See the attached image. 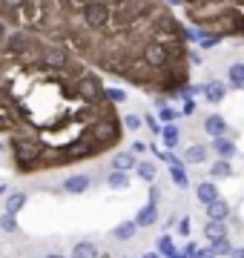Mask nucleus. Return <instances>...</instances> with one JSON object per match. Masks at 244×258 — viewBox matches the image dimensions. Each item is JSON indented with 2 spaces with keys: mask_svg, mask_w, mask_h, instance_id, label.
Segmentation results:
<instances>
[{
  "mask_svg": "<svg viewBox=\"0 0 244 258\" xmlns=\"http://www.w3.org/2000/svg\"><path fill=\"white\" fill-rule=\"evenodd\" d=\"M0 135L12 169L40 175L115 152L124 123L103 75L0 20Z\"/></svg>",
  "mask_w": 244,
  "mask_h": 258,
  "instance_id": "obj_1",
  "label": "nucleus"
},
{
  "mask_svg": "<svg viewBox=\"0 0 244 258\" xmlns=\"http://www.w3.org/2000/svg\"><path fill=\"white\" fill-rule=\"evenodd\" d=\"M0 20L161 101L190 86L187 26L164 0H0Z\"/></svg>",
  "mask_w": 244,
  "mask_h": 258,
  "instance_id": "obj_2",
  "label": "nucleus"
},
{
  "mask_svg": "<svg viewBox=\"0 0 244 258\" xmlns=\"http://www.w3.org/2000/svg\"><path fill=\"white\" fill-rule=\"evenodd\" d=\"M178 12L184 26L201 35L244 40V0H181Z\"/></svg>",
  "mask_w": 244,
  "mask_h": 258,
  "instance_id": "obj_3",
  "label": "nucleus"
},
{
  "mask_svg": "<svg viewBox=\"0 0 244 258\" xmlns=\"http://www.w3.org/2000/svg\"><path fill=\"white\" fill-rule=\"evenodd\" d=\"M204 132L213 135V138H227V120L218 115V112H210L204 118Z\"/></svg>",
  "mask_w": 244,
  "mask_h": 258,
  "instance_id": "obj_4",
  "label": "nucleus"
},
{
  "mask_svg": "<svg viewBox=\"0 0 244 258\" xmlns=\"http://www.w3.org/2000/svg\"><path fill=\"white\" fill-rule=\"evenodd\" d=\"M204 210H207V221H227V218H230V204H227L224 198L207 204Z\"/></svg>",
  "mask_w": 244,
  "mask_h": 258,
  "instance_id": "obj_5",
  "label": "nucleus"
},
{
  "mask_svg": "<svg viewBox=\"0 0 244 258\" xmlns=\"http://www.w3.org/2000/svg\"><path fill=\"white\" fill-rule=\"evenodd\" d=\"M135 164H138V158L132 155V152H112V172H130V169H135Z\"/></svg>",
  "mask_w": 244,
  "mask_h": 258,
  "instance_id": "obj_6",
  "label": "nucleus"
},
{
  "mask_svg": "<svg viewBox=\"0 0 244 258\" xmlns=\"http://www.w3.org/2000/svg\"><path fill=\"white\" fill-rule=\"evenodd\" d=\"M196 198L201 204H213V201H218V198H221V195H218V186L213 184V181H201V184L196 186Z\"/></svg>",
  "mask_w": 244,
  "mask_h": 258,
  "instance_id": "obj_7",
  "label": "nucleus"
},
{
  "mask_svg": "<svg viewBox=\"0 0 244 258\" xmlns=\"http://www.w3.org/2000/svg\"><path fill=\"white\" fill-rule=\"evenodd\" d=\"M224 95H227V83H221V81H210L204 86V98H207V103H221L224 101Z\"/></svg>",
  "mask_w": 244,
  "mask_h": 258,
  "instance_id": "obj_8",
  "label": "nucleus"
},
{
  "mask_svg": "<svg viewBox=\"0 0 244 258\" xmlns=\"http://www.w3.org/2000/svg\"><path fill=\"white\" fill-rule=\"evenodd\" d=\"M207 161V147H201V144H193V147H187L184 152H181V164H204Z\"/></svg>",
  "mask_w": 244,
  "mask_h": 258,
  "instance_id": "obj_9",
  "label": "nucleus"
},
{
  "mask_svg": "<svg viewBox=\"0 0 244 258\" xmlns=\"http://www.w3.org/2000/svg\"><path fill=\"white\" fill-rule=\"evenodd\" d=\"M158 221V207L155 204H147V207H141L138 210V215H135V227H152V224Z\"/></svg>",
  "mask_w": 244,
  "mask_h": 258,
  "instance_id": "obj_10",
  "label": "nucleus"
},
{
  "mask_svg": "<svg viewBox=\"0 0 244 258\" xmlns=\"http://www.w3.org/2000/svg\"><path fill=\"white\" fill-rule=\"evenodd\" d=\"M86 189H89V175H69L64 181V192L69 195H81Z\"/></svg>",
  "mask_w": 244,
  "mask_h": 258,
  "instance_id": "obj_11",
  "label": "nucleus"
},
{
  "mask_svg": "<svg viewBox=\"0 0 244 258\" xmlns=\"http://www.w3.org/2000/svg\"><path fill=\"white\" fill-rule=\"evenodd\" d=\"M213 152L218 155V161H230L235 155V141L230 138H213Z\"/></svg>",
  "mask_w": 244,
  "mask_h": 258,
  "instance_id": "obj_12",
  "label": "nucleus"
},
{
  "mask_svg": "<svg viewBox=\"0 0 244 258\" xmlns=\"http://www.w3.org/2000/svg\"><path fill=\"white\" fill-rule=\"evenodd\" d=\"M204 238L210 241V244L227 238V221H207L204 224Z\"/></svg>",
  "mask_w": 244,
  "mask_h": 258,
  "instance_id": "obj_13",
  "label": "nucleus"
},
{
  "mask_svg": "<svg viewBox=\"0 0 244 258\" xmlns=\"http://www.w3.org/2000/svg\"><path fill=\"white\" fill-rule=\"evenodd\" d=\"M158 135H161V141H164V147H167V149L178 147V138H181V132H178V126H175V123H164Z\"/></svg>",
  "mask_w": 244,
  "mask_h": 258,
  "instance_id": "obj_14",
  "label": "nucleus"
},
{
  "mask_svg": "<svg viewBox=\"0 0 244 258\" xmlns=\"http://www.w3.org/2000/svg\"><path fill=\"white\" fill-rule=\"evenodd\" d=\"M227 81L233 83V89H244V63L241 60L230 63V69H227Z\"/></svg>",
  "mask_w": 244,
  "mask_h": 258,
  "instance_id": "obj_15",
  "label": "nucleus"
},
{
  "mask_svg": "<svg viewBox=\"0 0 244 258\" xmlns=\"http://www.w3.org/2000/svg\"><path fill=\"white\" fill-rule=\"evenodd\" d=\"M72 258H101V252L92 241H81V244L72 247Z\"/></svg>",
  "mask_w": 244,
  "mask_h": 258,
  "instance_id": "obj_16",
  "label": "nucleus"
},
{
  "mask_svg": "<svg viewBox=\"0 0 244 258\" xmlns=\"http://www.w3.org/2000/svg\"><path fill=\"white\" fill-rule=\"evenodd\" d=\"M155 164L152 161H138L135 164V175H141V181H147V184H155Z\"/></svg>",
  "mask_w": 244,
  "mask_h": 258,
  "instance_id": "obj_17",
  "label": "nucleus"
},
{
  "mask_svg": "<svg viewBox=\"0 0 244 258\" xmlns=\"http://www.w3.org/2000/svg\"><path fill=\"white\" fill-rule=\"evenodd\" d=\"M26 198H29L26 192H12L9 198H6V212H9V215H18V212L26 207Z\"/></svg>",
  "mask_w": 244,
  "mask_h": 258,
  "instance_id": "obj_18",
  "label": "nucleus"
},
{
  "mask_svg": "<svg viewBox=\"0 0 244 258\" xmlns=\"http://www.w3.org/2000/svg\"><path fill=\"white\" fill-rule=\"evenodd\" d=\"M210 175H213V181H224V178L233 175V164L230 161H216L210 166Z\"/></svg>",
  "mask_w": 244,
  "mask_h": 258,
  "instance_id": "obj_19",
  "label": "nucleus"
},
{
  "mask_svg": "<svg viewBox=\"0 0 244 258\" xmlns=\"http://www.w3.org/2000/svg\"><path fill=\"white\" fill-rule=\"evenodd\" d=\"M169 178H172V184L178 186V189H187L190 186V175L184 166H169Z\"/></svg>",
  "mask_w": 244,
  "mask_h": 258,
  "instance_id": "obj_20",
  "label": "nucleus"
},
{
  "mask_svg": "<svg viewBox=\"0 0 244 258\" xmlns=\"http://www.w3.org/2000/svg\"><path fill=\"white\" fill-rule=\"evenodd\" d=\"M135 230H138V227H135L132 221H124V224H118V227L112 230V235H115L118 241H130L132 235H135Z\"/></svg>",
  "mask_w": 244,
  "mask_h": 258,
  "instance_id": "obj_21",
  "label": "nucleus"
},
{
  "mask_svg": "<svg viewBox=\"0 0 244 258\" xmlns=\"http://www.w3.org/2000/svg\"><path fill=\"white\" fill-rule=\"evenodd\" d=\"M175 118H178V112L172 109V106L158 103V120H161V126H164V123H175Z\"/></svg>",
  "mask_w": 244,
  "mask_h": 258,
  "instance_id": "obj_22",
  "label": "nucleus"
},
{
  "mask_svg": "<svg viewBox=\"0 0 244 258\" xmlns=\"http://www.w3.org/2000/svg\"><path fill=\"white\" fill-rule=\"evenodd\" d=\"M106 184L112 186V189H127L130 186V175L127 172H112V175L106 178Z\"/></svg>",
  "mask_w": 244,
  "mask_h": 258,
  "instance_id": "obj_23",
  "label": "nucleus"
},
{
  "mask_svg": "<svg viewBox=\"0 0 244 258\" xmlns=\"http://www.w3.org/2000/svg\"><path fill=\"white\" fill-rule=\"evenodd\" d=\"M210 249H213V255H230L233 252V244H230V238H221V241H213Z\"/></svg>",
  "mask_w": 244,
  "mask_h": 258,
  "instance_id": "obj_24",
  "label": "nucleus"
},
{
  "mask_svg": "<svg viewBox=\"0 0 244 258\" xmlns=\"http://www.w3.org/2000/svg\"><path fill=\"white\" fill-rule=\"evenodd\" d=\"M0 230L3 232H18V218L9 215V212H3V215H0Z\"/></svg>",
  "mask_w": 244,
  "mask_h": 258,
  "instance_id": "obj_25",
  "label": "nucleus"
},
{
  "mask_svg": "<svg viewBox=\"0 0 244 258\" xmlns=\"http://www.w3.org/2000/svg\"><path fill=\"white\" fill-rule=\"evenodd\" d=\"M158 252L161 255H167V258L175 255V247H172V238H169V235H161L158 238Z\"/></svg>",
  "mask_w": 244,
  "mask_h": 258,
  "instance_id": "obj_26",
  "label": "nucleus"
},
{
  "mask_svg": "<svg viewBox=\"0 0 244 258\" xmlns=\"http://www.w3.org/2000/svg\"><path fill=\"white\" fill-rule=\"evenodd\" d=\"M121 123H124V132H127V129H132V132H135V129H141L144 118H141V115H124Z\"/></svg>",
  "mask_w": 244,
  "mask_h": 258,
  "instance_id": "obj_27",
  "label": "nucleus"
},
{
  "mask_svg": "<svg viewBox=\"0 0 244 258\" xmlns=\"http://www.w3.org/2000/svg\"><path fill=\"white\" fill-rule=\"evenodd\" d=\"M106 95H109V101L118 106V103H127V92L124 89H115V86H106Z\"/></svg>",
  "mask_w": 244,
  "mask_h": 258,
  "instance_id": "obj_28",
  "label": "nucleus"
},
{
  "mask_svg": "<svg viewBox=\"0 0 244 258\" xmlns=\"http://www.w3.org/2000/svg\"><path fill=\"white\" fill-rule=\"evenodd\" d=\"M218 43H221V37H216V35H201V40H198V46H201V52H204V49L218 46Z\"/></svg>",
  "mask_w": 244,
  "mask_h": 258,
  "instance_id": "obj_29",
  "label": "nucleus"
},
{
  "mask_svg": "<svg viewBox=\"0 0 244 258\" xmlns=\"http://www.w3.org/2000/svg\"><path fill=\"white\" fill-rule=\"evenodd\" d=\"M196 112V101L193 98H184V103H181V115H193Z\"/></svg>",
  "mask_w": 244,
  "mask_h": 258,
  "instance_id": "obj_30",
  "label": "nucleus"
},
{
  "mask_svg": "<svg viewBox=\"0 0 244 258\" xmlns=\"http://www.w3.org/2000/svg\"><path fill=\"white\" fill-rule=\"evenodd\" d=\"M204 60H201V52L198 49H190V66H201Z\"/></svg>",
  "mask_w": 244,
  "mask_h": 258,
  "instance_id": "obj_31",
  "label": "nucleus"
},
{
  "mask_svg": "<svg viewBox=\"0 0 244 258\" xmlns=\"http://www.w3.org/2000/svg\"><path fill=\"white\" fill-rule=\"evenodd\" d=\"M158 198H161V189L155 184H150V204H155V207H158Z\"/></svg>",
  "mask_w": 244,
  "mask_h": 258,
  "instance_id": "obj_32",
  "label": "nucleus"
},
{
  "mask_svg": "<svg viewBox=\"0 0 244 258\" xmlns=\"http://www.w3.org/2000/svg\"><path fill=\"white\" fill-rule=\"evenodd\" d=\"M190 230H193V227H190V218H178V232L181 235H190Z\"/></svg>",
  "mask_w": 244,
  "mask_h": 258,
  "instance_id": "obj_33",
  "label": "nucleus"
},
{
  "mask_svg": "<svg viewBox=\"0 0 244 258\" xmlns=\"http://www.w3.org/2000/svg\"><path fill=\"white\" fill-rule=\"evenodd\" d=\"M144 123H147V126H150L152 132H155V135H158V132H161V123H158V120H155V118H150V115L144 118Z\"/></svg>",
  "mask_w": 244,
  "mask_h": 258,
  "instance_id": "obj_34",
  "label": "nucleus"
},
{
  "mask_svg": "<svg viewBox=\"0 0 244 258\" xmlns=\"http://www.w3.org/2000/svg\"><path fill=\"white\" fill-rule=\"evenodd\" d=\"M147 144H144V141H135V144H132V155H135V152H147Z\"/></svg>",
  "mask_w": 244,
  "mask_h": 258,
  "instance_id": "obj_35",
  "label": "nucleus"
},
{
  "mask_svg": "<svg viewBox=\"0 0 244 258\" xmlns=\"http://www.w3.org/2000/svg\"><path fill=\"white\" fill-rule=\"evenodd\" d=\"M193 258H216V255H213V249H198Z\"/></svg>",
  "mask_w": 244,
  "mask_h": 258,
  "instance_id": "obj_36",
  "label": "nucleus"
},
{
  "mask_svg": "<svg viewBox=\"0 0 244 258\" xmlns=\"http://www.w3.org/2000/svg\"><path fill=\"white\" fill-rule=\"evenodd\" d=\"M230 258H244V249H241V247H233V252H230Z\"/></svg>",
  "mask_w": 244,
  "mask_h": 258,
  "instance_id": "obj_37",
  "label": "nucleus"
},
{
  "mask_svg": "<svg viewBox=\"0 0 244 258\" xmlns=\"http://www.w3.org/2000/svg\"><path fill=\"white\" fill-rule=\"evenodd\" d=\"M6 192H9V186H6V184H0V195H6Z\"/></svg>",
  "mask_w": 244,
  "mask_h": 258,
  "instance_id": "obj_38",
  "label": "nucleus"
},
{
  "mask_svg": "<svg viewBox=\"0 0 244 258\" xmlns=\"http://www.w3.org/2000/svg\"><path fill=\"white\" fill-rule=\"evenodd\" d=\"M46 258H66V255H60V252H49Z\"/></svg>",
  "mask_w": 244,
  "mask_h": 258,
  "instance_id": "obj_39",
  "label": "nucleus"
},
{
  "mask_svg": "<svg viewBox=\"0 0 244 258\" xmlns=\"http://www.w3.org/2000/svg\"><path fill=\"white\" fill-rule=\"evenodd\" d=\"M141 258H158V255H155V252H147V255H141Z\"/></svg>",
  "mask_w": 244,
  "mask_h": 258,
  "instance_id": "obj_40",
  "label": "nucleus"
},
{
  "mask_svg": "<svg viewBox=\"0 0 244 258\" xmlns=\"http://www.w3.org/2000/svg\"><path fill=\"white\" fill-rule=\"evenodd\" d=\"M0 152H6V147H3V141H0Z\"/></svg>",
  "mask_w": 244,
  "mask_h": 258,
  "instance_id": "obj_41",
  "label": "nucleus"
}]
</instances>
